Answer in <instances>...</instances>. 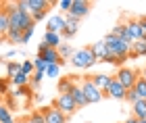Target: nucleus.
Wrapping results in <instances>:
<instances>
[{
	"mask_svg": "<svg viewBox=\"0 0 146 123\" xmlns=\"http://www.w3.org/2000/svg\"><path fill=\"white\" fill-rule=\"evenodd\" d=\"M2 4H4V9H6V15H9L11 29L21 31V34H23L27 27L36 25L34 19H31V15H29V13H23V11L17 6V2H2Z\"/></svg>",
	"mask_w": 146,
	"mask_h": 123,
	"instance_id": "nucleus-1",
	"label": "nucleus"
},
{
	"mask_svg": "<svg viewBox=\"0 0 146 123\" xmlns=\"http://www.w3.org/2000/svg\"><path fill=\"white\" fill-rule=\"evenodd\" d=\"M102 42L107 44V50H109L111 59H115V65H123L129 59V44H125L121 38L107 34V38H102Z\"/></svg>",
	"mask_w": 146,
	"mask_h": 123,
	"instance_id": "nucleus-2",
	"label": "nucleus"
},
{
	"mask_svg": "<svg viewBox=\"0 0 146 123\" xmlns=\"http://www.w3.org/2000/svg\"><path fill=\"white\" fill-rule=\"evenodd\" d=\"M69 61H71V65L75 69H90V67H94V65H96V56H94V52H92L90 46H86V48L75 50Z\"/></svg>",
	"mask_w": 146,
	"mask_h": 123,
	"instance_id": "nucleus-3",
	"label": "nucleus"
},
{
	"mask_svg": "<svg viewBox=\"0 0 146 123\" xmlns=\"http://www.w3.org/2000/svg\"><path fill=\"white\" fill-rule=\"evenodd\" d=\"M113 77H115L125 90H134L136 81L140 79V71H138V69H129V67H119V71Z\"/></svg>",
	"mask_w": 146,
	"mask_h": 123,
	"instance_id": "nucleus-4",
	"label": "nucleus"
},
{
	"mask_svg": "<svg viewBox=\"0 0 146 123\" xmlns=\"http://www.w3.org/2000/svg\"><path fill=\"white\" fill-rule=\"evenodd\" d=\"M17 6L23 13L34 15L38 11H48L50 6H54V2H50V0H17Z\"/></svg>",
	"mask_w": 146,
	"mask_h": 123,
	"instance_id": "nucleus-5",
	"label": "nucleus"
},
{
	"mask_svg": "<svg viewBox=\"0 0 146 123\" xmlns=\"http://www.w3.org/2000/svg\"><path fill=\"white\" fill-rule=\"evenodd\" d=\"M79 86H82L84 94H86V100H88V104H96V102H100V100L104 98V94L94 86V83H92L90 77H84V79L79 81Z\"/></svg>",
	"mask_w": 146,
	"mask_h": 123,
	"instance_id": "nucleus-6",
	"label": "nucleus"
},
{
	"mask_svg": "<svg viewBox=\"0 0 146 123\" xmlns=\"http://www.w3.org/2000/svg\"><path fill=\"white\" fill-rule=\"evenodd\" d=\"M90 11H92V2H88V0H71V9L67 13V17L79 21V19L86 17Z\"/></svg>",
	"mask_w": 146,
	"mask_h": 123,
	"instance_id": "nucleus-7",
	"label": "nucleus"
},
{
	"mask_svg": "<svg viewBox=\"0 0 146 123\" xmlns=\"http://www.w3.org/2000/svg\"><path fill=\"white\" fill-rule=\"evenodd\" d=\"M52 106H56L58 111H61L63 115H67V117L77 111V104H75V100H73L71 94H63V96L58 94V98L54 100V104H52Z\"/></svg>",
	"mask_w": 146,
	"mask_h": 123,
	"instance_id": "nucleus-8",
	"label": "nucleus"
},
{
	"mask_svg": "<svg viewBox=\"0 0 146 123\" xmlns=\"http://www.w3.org/2000/svg\"><path fill=\"white\" fill-rule=\"evenodd\" d=\"M38 56H40V59H42L46 65H54V63H56V65H63V63H65L61 56H58L56 50H54V48H48L44 42L38 46Z\"/></svg>",
	"mask_w": 146,
	"mask_h": 123,
	"instance_id": "nucleus-9",
	"label": "nucleus"
},
{
	"mask_svg": "<svg viewBox=\"0 0 146 123\" xmlns=\"http://www.w3.org/2000/svg\"><path fill=\"white\" fill-rule=\"evenodd\" d=\"M90 48H92V52H94V56H96V63H113L115 65V59H111V54L107 50V44H104L102 40L94 42Z\"/></svg>",
	"mask_w": 146,
	"mask_h": 123,
	"instance_id": "nucleus-10",
	"label": "nucleus"
},
{
	"mask_svg": "<svg viewBox=\"0 0 146 123\" xmlns=\"http://www.w3.org/2000/svg\"><path fill=\"white\" fill-rule=\"evenodd\" d=\"M42 115H44L46 123H67V119H69L67 115H63L56 106H44Z\"/></svg>",
	"mask_w": 146,
	"mask_h": 123,
	"instance_id": "nucleus-11",
	"label": "nucleus"
},
{
	"mask_svg": "<svg viewBox=\"0 0 146 123\" xmlns=\"http://www.w3.org/2000/svg\"><path fill=\"white\" fill-rule=\"evenodd\" d=\"M123 27H125V31H127V36L131 38V42L142 40V27H140V21H138V19H125Z\"/></svg>",
	"mask_w": 146,
	"mask_h": 123,
	"instance_id": "nucleus-12",
	"label": "nucleus"
},
{
	"mask_svg": "<svg viewBox=\"0 0 146 123\" xmlns=\"http://www.w3.org/2000/svg\"><path fill=\"white\" fill-rule=\"evenodd\" d=\"M92 79V83H94V86L100 90L102 94H107V90H109V86L113 83V75H107V73H94L90 77Z\"/></svg>",
	"mask_w": 146,
	"mask_h": 123,
	"instance_id": "nucleus-13",
	"label": "nucleus"
},
{
	"mask_svg": "<svg viewBox=\"0 0 146 123\" xmlns=\"http://www.w3.org/2000/svg\"><path fill=\"white\" fill-rule=\"evenodd\" d=\"M65 15H56L54 17H50L48 19V25H46V31H52V34H63V29H65Z\"/></svg>",
	"mask_w": 146,
	"mask_h": 123,
	"instance_id": "nucleus-14",
	"label": "nucleus"
},
{
	"mask_svg": "<svg viewBox=\"0 0 146 123\" xmlns=\"http://www.w3.org/2000/svg\"><path fill=\"white\" fill-rule=\"evenodd\" d=\"M125 94H127V90H125L121 83L113 77V83L109 86V90H107V94H104V96H111V98H115V100H125Z\"/></svg>",
	"mask_w": 146,
	"mask_h": 123,
	"instance_id": "nucleus-15",
	"label": "nucleus"
},
{
	"mask_svg": "<svg viewBox=\"0 0 146 123\" xmlns=\"http://www.w3.org/2000/svg\"><path fill=\"white\" fill-rule=\"evenodd\" d=\"M11 31V23H9V15H6L4 4L0 2V42H6V34Z\"/></svg>",
	"mask_w": 146,
	"mask_h": 123,
	"instance_id": "nucleus-16",
	"label": "nucleus"
},
{
	"mask_svg": "<svg viewBox=\"0 0 146 123\" xmlns=\"http://www.w3.org/2000/svg\"><path fill=\"white\" fill-rule=\"evenodd\" d=\"M65 29H63V34H61V38H65V40H69V38H73L77 34V29H79V21L77 19H71V17H67L65 15Z\"/></svg>",
	"mask_w": 146,
	"mask_h": 123,
	"instance_id": "nucleus-17",
	"label": "nucleus"
},
{
	"mask_svg": "<svg viewBox=\"0 0 146 123\" xmlns=\"http://www.w3.org/2000/svg\"><path fill=\"white\" fill-rule=\"evenodd\" d=\"M138 56H146V40H136L129 48V59H138Z\"/></svg>",
	"mask_w": 146,
	"mask_h": 123,
	"instance_id": "nucleus-18",
	"label": "nucleus"
},
{
	"mask_svg": "<svg viewBox=\"0 0 146 123\" xmlns=\"http://www.w3.org/2000/svg\"><path fill=\"white\" fill-rule=\"evenodd\" d=\"M69 94L73 96V100H75L77 108H79V106H88V100H86V94H84V90H82V86H79V83H75V86H73V90H71Z\"/></svg>",
	"mask_w": 146,
	"mask_h": 123,
	"instance_id": "nucleus-19",
	"label": "nucleus"
},
{
	"mask_svg": "<svg viewBox=\"0 0 146 123\" xmlns=\"http://www.w3.org/2000/svg\"><path fill=\"white\" fill-rule=\"evenodd\" d=\"M131 117L140 119V121H146V100H136L134 104H131Z\"/></svg>",
	"mask_w": 146,
	"mask_h": 123,
	"instance_id": "nucleus-20",
	"label": "nucleus"
},
{
	"mask_svg": "<svg viewBox=\"0 0 146 123\" xmlns=\"http://www.w3.org/2000/svg\"><path fill=\"white\" fill-rule=\"evenodd\" d=\"M44 44H46L48 48H54V50H56V48L63 44V38H61V34H52V31H46V34H44Z\"/></svg>",
	"mask_w": 146,
	"mask_h": 123,
	"instance_id": "nucleus-21",
	"label": "nucleus"
},
{
	"mask_svg": "<svg viewBox=\"0 0 146 123\" xmlns=\"http://www.w3.org/2000/svg\"><path fill=\"white\" fill-rule=\"evenodd\" d=\"M73 86H75L73 77H61V79H58V83H56V90H58V92H61V96H63V94H69L71 90H73Z\"/></svg>",
	"mask_w": 146,
	"mask_h": 123,
	"instance_id": "nucleus-22",
	"label": "nucleus"
},
{
	"mask_svg": "<svg viewBox=\"0 0 146 123\" xmlns=\"http://www.w3.org/2000/svg\"><path fill=\"white\" fill-rule=\"evenodd\" d=\"M19 73H21V63L9 61V65H6V75H9V79H13V77H17Z\"/></svg>",
	"mask_w": 146,
	"mask_h": 123,
	"instance_id": "nucleus-23",
	"label": "nucleus"
},
{
	"mask_svg": "<svg viewBox=\"0 0 146 123\" xmlns=\"http://www.w3.org/2000/svg\"><path fill=\"white\" fill-rule=\"evenodd\" d=\"M11 83H15L17 88H27V83H31V77L25 75V73H19L17 77H13Z\"/></svg>",
	"mask_w": 146,
	"mask_h": 123,
	"instance_id": "nucleus-24",
	"label": "nucleus"
},
{
	"mask_svg": "<svg viewBox=\"0 0 146 123\" xmlns=\"http://www.w3.org/2000/svg\"><path fill=\"white\" fill-rule=\"evenodd\" d=\"M56 52H58V56H61L63 61H67V59H71V56H73V48L69 46L67 42H63L61 46L56 48Z\"/></svg>",
	"mask_w": 146,
	"mask_h": 123,
	"instance_id": "nucleus-25",
	"label": "nucleus"
},
{
	"mask_svg": "<svg viewBox=\"0 0 146 123\" xmlns=\"http://www.w3.org/2000/svg\"><path fill=\"white\" fill-rule=\"evenodd\" d=\"M134 92L138 94V98H140V100H146V81L142 79V77L136 81V86H134Z\"/></svg>",
	"mask_w": 146,
	"mask_h": 123,
	"instance_id": "nucleus-26",
	"label": "nucleus"
},
{
	"mask_svg": "<svg viewBox=\"0 0 146 123\" xmlns=\"http://www.w3.org/2000/svg\"><path fill=\"white\" fill-rule=\"evenodd\" d=\"M0 123H15L11 108H6L4 104H0Z\"/></svg>",
	"mask_w": 146,
	"mask_h": 123,
	"instance_id": "nucleus-27",
	"label": "nucleus"
},
{
	"mask_svg": "<svg viewBox=\"0 0 146 123\" xmlns=\"http://www.w3.org/2000/svg\"><path fill=\"white\" fill-rule=\"evenodd\" d=\"M6 42H9V44H21L23 42V34H21V31L11 29L9 34H6Z\"/></svg>",
	"mask_w": 146,
	"mask_h": 123,
	"instance_id": "nucleus-28",
	"label": "nucleus"
},
{
	"mask_svg": "<svg viewBox=\"0 0 146 123\" xmlns=\"http://www.w3.org/2000/svg\"><path fill=\"white\" fill-rule=\"evenodd\" d=\"M46 77H52V79H56L58 75H61V65H48V67H46V73H44Z\"/></svg>",
	"mask_w": 146,
	"mask_h": 123,
	"instance_id": "nucleus-29",
	"label": "nucleus"
},
{
	"mask_svg": "<svg viewBox=\"0 0 146 123\" xmlns=\"http://www.w3.org/2000/svg\"><path fill=\"white\" fill-rule=\"evenodd\" d=\"M34 71H36L34 69V61H23L21 63V73H25V75L31 77V75H34Z\"/></svg>",
	"mask_w": 146,
	"mask_h": 123,
	"instance_id": "nucleus-30",
	"label": "nucleus"
},
{
	"mask_svg": "<svg viewBox=\"0 0 146 123\" xmlns=\"http://www.w3.org/2000/svg\"><path fill=\"white\" fill-rule=\"evenodd\" d=\"M27 123H46V119H44V115H42V111H34L29 115V119H27Z\"/></svg>",
	"mask_w": 146,
	"mask_h": 123,
	"instance_id": "nucleus-31",
	"label": "nucleus"
},
{
	"mask_svg": "<svg viewBox=\"0 0 146 123\" xmlns=\"http://www.w3.org/2000/svg\"><path fill=\"white\" fill-rule=\"evenodd\" d=\"M58 15H67L69 9H71V0H58Z\"/></svg>",
	"mask_w": 146,
	"mask_h": 123,
	"instance_id": "nucleus-32",
	"label": "nucleus"
},
{
	"mask_svg": "<svg viewBox=\"0 0 146 123\" xmlns=\"http://www.w3.org/2000/svg\"><path fill=\"white\" fill-rule=\"evenodd\" d=\"M46 67H48V65L40 59V56H36V59H34V69H36V71H40V73H46Z\"/></svg>",
	"mask_w": 146,
	"mask_h": 123,
	"instance_id": "nucleus-33",
	"label": "nucleus"
},
{
	"mask_svg": "<svg viewBox=\"0 0 146 123\" xmlns=\"http://www.w3.org/2000/svg\"><path fill=\"white\" fill-rule=\"evenodd\" d=\"M44 77H46L44 73H40V71H34V75H31V86H40Z\"/></svg>",
	"mask_w": 146,
	"mask_h": 123,
	"instance_id": "nucleus-34",
	"label": "nucleus"
},
{
	"mask_svg": "<svg viewBox=\"0 0 146 123\" xmlns=\"http://www.w3.org/2000/svg\"><path fill=\"white\" fill-rule=\"evenodd\" d=\"M9 86H11V79H0V96L9 94Z\"/></svg>",
	"mask_w": 146,
	"mask_h": 123,
	"instance_id": "nucleus-35",
	"label": "nucleus"
},
{
	"mask_svg": "<svg viewBox=\"0 0 146 123\" xmlns=\"http://www.w3.org/2000/svg\"><path fill=\"white\" fill-rule=\"evenodd\" d=\"M34 29H36V25H31V27H27L23 31V42L21 44H27L29 40H31V36H34Z\"/></svg>",
	"mask_w": 146,
	"mask_h": 123,
	"instance_id": "nucleus-36",
	"label": "nucleus"
},
{
	"mask_svg": "<svg viewBox=\"0 0 146 123\" xmlns=\"http://www.w3.org/2000/svg\"><path fill=\"white\" fill-rule=\"evenodd\" d=\"M125 100H127L129 104H134V102H136V100H140V98H138V94L134 92V90H127V94H125Z\"/></svg>",
	"mask_w": 146,
	"mask_h": 123,
	"instance_id": "nucleus-37",
	"label": "nucleus"
},
{
	"mask_svg": "<svg viewBox=\"0 0 146 123\" xmlns=\"http://www.w3.org/2000/svg\"><path fill=\"white\" fill-rule=\"evenodd\" d=\"M46 13H48V11H38V13H34V15H31V19H34V23L42 21V19L46 17Z\"/></svg>",
	"mask_w": 146,
	"mask_h": 123,
	"instance_id": "nucleus-38",
	"label": "nucleus"
},
{
	"mask_svg": "<svg viewBox=\"0 0 146 123\" xmlns=\"http://www.w3.org/2000/svg\"><path fill=\"white\" fill-rule=\"evenodd\" d=\"M140 21V27H142V40H146V17H138Z\"/></svg>",
	"mask_w": 146,
	"mask_h": 123,
	"instance_id": "nucleus-39",
	"label": "nucleus"
},
{
	"mask_svg": "<svg viewBox=\"0 0 146 123\" xmlns=\"http://www.w3.org/2000/svg\"><path fill=\"white\" fill-rule=\"evenodd\" d=\"M15 54H17V50H13V48H11V50H6V52H4V56H2V59H13Z\"/></svg>",
	"mask_w": 146,
	"mask_h": 123,
	"instance_id": "nucleus-40",
	"label": "nucleus"
},
{
	"mask_svg": "<svg viewBox=\"0 0 146 123\" xmlns=\"http://www.w3.org/2000/svg\"><path fill=\"white\" fill-rule=\"evenodd\" d=\"M125 123H138V119L136 117H129V119H125Z\"/></svg>",
	"mask_w": 146,
	"mask_h": 123,
	"instance_id": "nucleus-41",
	"label": "nucleus"
},
{
	"mask_svg": "<svg viewBox=\"0 0 146 123\" xmlns=\"http://www.w3.org/2000/svg\"><path fill=\"white\" fill-rule=\"evenodd\" d=\"M140 77H142V79H144V81H146V67H144V69H142V71H140Z\"/></svg>",
	"mask_w": 146,
	"mask_h": 123,
	"instance_id": "nucleus-42",
	"label": "nucleus"
},
{
	"mask_svg": "<svg viewBox=\"0 0 146 123\" xmlns=\"http://www.w3.org/2000/svg\"><path fill=\"white\" fill-rule=\"evenodd\" d=\"M138 123H146V121H140V119H138Z\"/></svg>",
	"mask_w": 146,
	"mask_h": 123,
	"instance_id": "nucleus-43",
	"label": "nucleus"
}]
</instances>
